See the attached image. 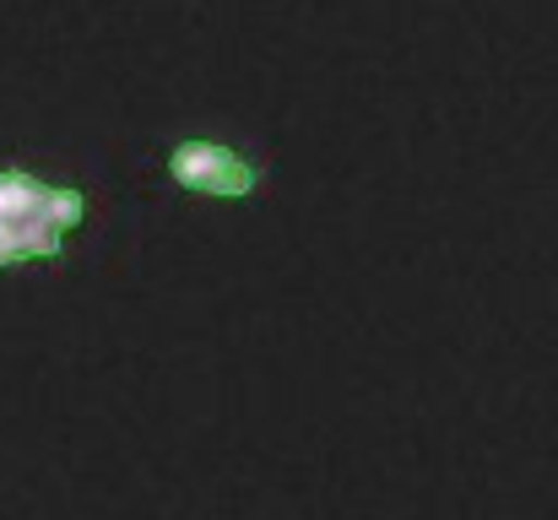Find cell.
<instances>
[{
  "label": "cell",
  "instance_id": "obj_1",
  "mask_svg": "<svg viewBox=\"0 0 558 520\" xmlns=\"http://www.w3.org/2000/svg\"><path fill=\"white\" fill-rule=\"evenodd\" d=\"M87 222V190L22 164H0V271L49 266Z\"/></svg>",
  "mask_w": 558,
  "mask_h": 520
},
{
  "label": "cell",
  "instance_id": "obj_2",
  "mask_svg": "<svg viewBox=\"0 0 558 520\" xmlns=\"http://www.w3.org/2000/svg\"><path fill=\"white\" fill-rule=\"evenodd\" d=\"M163 173H169L180 190L206 195V201H250V195H260V184H266L260 158H250L244 147H233V142H222V136H180V142H169Z\"/></svg>",
  "mask_w": 558,
  "mask_h": 520
}]
</instances>
